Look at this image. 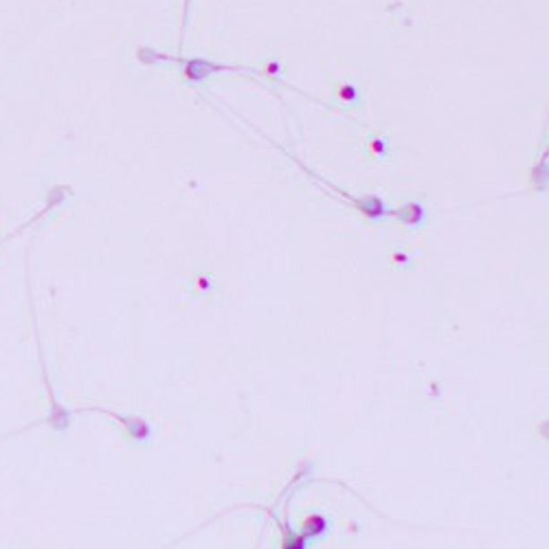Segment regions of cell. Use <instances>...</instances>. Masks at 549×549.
I'll return each mask as SVG.
<instances>
[{
  "label": "cell",
  "mask_w": 549,
  "mask_h": 549,
  "mask_svg": "<svg viewBox=\"0 0 549 549\" xmlns=\"http://www.w3.org/2000/svg\"><path fill=\"white\" fill-rule=\"evenodd\" d=\"M284 549H308V536L304 534H293L290 529H284Z\"/></svg>",
  "instance_id": "obj_6"
},
{
  "label": "cell",
  "mask_w": 549,
  "mask_h": 549,
  "mask_svg": "<svg viewBox=\"0 0 549 549\" xmlns=\"http://www.w3.org/2000/svg\"><path fill=\"white\" fill-rule=\"evenodd\" d=\"M328 532H330V523L323 514H313V517H308L304 521V536L319 538L325 536Z\"/></svg>",
  "instance_id": "obj_4"
},
{
  "label": "cell",
  "mask_w": 549,
  "mask_h": 549,
  "mask_svg": "<svg viewBox=\"0 0 549 549\" xmlns=\"http://www.w3.org/2000/svg\"><path fill=\"white\" fill-rule=\"evenodd\" d=\"M220 71H229V66L213 64V62L201 60V57L184 62V77H187L189 81H202V80H207L209 75H213V73H220Z\"/></svg>",
  "instance_id": "obj_1"
},
{
  "label": "cell",
  "mask_w": 549,
  "mask_h": 549,
  "mask_svg": "<svg viewBox=\"0 0 549 549\" xmlns=\"http://www.w3.org/2000/svg\"><path fill=\"white\" fill-rule=\"evenodd\" d=\"M341 97L345 101H356V90H354V86H343L341 89Z\"/></svg>",
  "instance_id": "obj_7"
},
{
  "label": "cell",
  "mask_w": 549,
  "mask_h": 549,
  "mask_svg": "<svg viewBox=\"0 0 549 549\" xmlns=\"http://www.w3.org/2000/svg\"><path fill=\"white\" fill-rule=\"evenodd\" d=\"M396 218L407 227H420L425 222V207L417 205V202H409V205L398 209Z\"/></svg>",
  "instance_id": "obj_3"
},
{
  "label": "cell",
  "mask_w": 549,
  "mask_h": 549,
  "mask_svg": "<svg viewBox=\"0 0 549 549\" xmlns=\"http://www.w3.org/2000/svg\"><path fill=\"white\" fill-rule=\"evenodd\" d=\"M356 205L363 213H365L367 218H372V220H378V218H382V216H387V213H390V211H387L385 202H382L378 196L363 198V201H356Z\"/></svg>",
  "instance_id": "obj_5"
},
{
  "label": "cell",
  "mask_w": 549,
  "mask_h": 549,
  "mask_svg": "<svg viewBox=\"0 0 549 549\" xmlns=\"http://www.w3.org/2000/svg\"><path fill=\"white\" fill-rule=\"evenodd\" d=\"M95 411H101V409H95ZM101 413H106V416H113L115 420H119L121 425L128 429V433L133 435V440L145 442V440H150V435H152V429H150V425L145 420H141V417H125V416H119V413H113V411H101Z\"/></svg>",
  "instance_id": "obj_2"
}]
</instances>
